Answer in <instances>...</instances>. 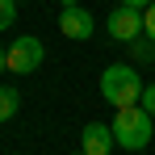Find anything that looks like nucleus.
<instances>
[{
    "instance_id": "f03ea898",
    "label": "nucleus",
    "mask_w": 155,
    "mask_h": 155,
    "mask_svg": "<svg viewBox=\"0 0 155 155\" xmlns=\"http://www.w3.org/2000/svg\"><path fill=\"white\" fill-rule=\"evenodd\" d=\"M101 97L113 109H126V105H138L143 101V80L130 63H113L101 71Z\"/></svg>"
},
{
    "instance_id": "0eeeda50",
    "label": "nucleus",
    "mask_w": 155,
    "mask_h": 155,
    "mask_svg": "<svg viewBox=\"0 0 155 155\" xmlns=\"http://www.w3.org/2000/svg\"><path fill=\"white\" fill-rule=\"evenodd\" d=\"M17 109H21V92L17 88H0V122L17 117Z\"/></svg>"
},
{
    "instance_id": "7ed1b4c3",
    "label": "nucleus",
    "mask_w": 155,
    "mask_h": 155,
    "mask_svg": "<svg viewBox=\"0 0 155 155\" xmlns=\"http://www.w3.org/2000/svg\"><path fill=\"white\" fill-rule=\"evenodd\" d=\"M42 59H46L42 38L21 34V38H13V46H4V71H13V76H29V71L42 67Z\"/></svg>"
},
{
    "instance_id": "f257e3e1",
    "label": "nucleus",
    "mask_w": 155,
    "mask_h": 155,
    "mask_svg": "<svg viewBox=\"0 0 155 155\" xmlns=\"http://www.w3.org/2000/svg\"><path fill=\"white\" fill-rule=\"evenodd\" d=\"M113 138L122 151H143L155 138V117L143 109V105H126L113 113Z\"/></svg>"
},
{
    "instance_id": "9b49d317",
    "label": "nucleus",
    "mask_w": 155,
    "mask_h": 155,
    "mask_svg": "<svg viewBox=\"0 0 155 155\" xmlns=\"http://www.w3.org/2000/svg\"><path fill=\"white\" fill-rule=\"evenodd\" d=\"M138 105H143V109L155 117V84H147V88H143V101H138Z\"/></svg>"
},
{
    "instance_id": "1a4fd4ad",
    "label": "nucleus",
    "mask_w": 155,
    "mask_h": 155,
    "mask_svg": "<svg viewBox=\"0 0 155 155\" xmlns=\"http://www.w3.org/2000/svg\"><path fill=\"white\" fill-rule=\"evenodd\" d=\"M13 21H17V0H0V34L13 29Z\"/></svg>"
},
{
    "instance_id": "2eb2a0df",
    "label": "nucleus",
    "mask_w": 155,
    "mask_h": 155,
    "mask_svg": "<svg viewBox=\"0 0 155 155\" xmlns=\"http://www.w3.org/2000/svg\"><path fill=\"white\" fill-rule=\"evenodd\" d=\"M76 155H84V151H76Z\"/></svg>"
},
{
    "instance_id": "6e6552de",
    "label": "nucleus",
    "mask_w": 155,
    "mask_h": 155,
    "mask_svg": "<svg viewBox=\"0 0 155 155\" xmlns=\"http://www.w3.org/2000/svg\"><path fill=\"white\" fill-rule=\"evenodd\" d=\"M130 54H134V63H151V59H155V42L143 34V38H134V42H130Z\"/></svg>"
},
{
    "instance_id": "39448f33",
    "label": "nucleus",
    "mask_w": 155,
    "mask_h": 155,
    "mask_svg": "<svg viewBox=\"0 0 155 155\" xmlns=\"http://www.w3.org/2000/svg\"><path fill=\"white\" fill-rule=\"evenodd\" d=\"M59 29H63L71 42H88V38H92V29H97V21H92V13H88V8L67 4V8L59 13Z\"/></svg>"
},
{
    "instance_id": "4468645a",
    "label": "nucleus",
    "mask_w": 155,
    "mask_h": 155,
    "mask_svg": "<svg viewBox=\"0 0 155 155\" xmlns=\"http://www.w3.org/2000/svg\"><path fill=\"white\" fill-rule=\"evenodd\" d=\"M0 71H4V46H0Z\"/></svg>"
},
{
    "instance_id": "20e7f679",
    "label": "nucleus",
    "mask_w": 155,
    "mask_h": 155,
    "mask_svg": "<svg viewBox=\"0 0 155 155\" xmlns=\"http://www.w3.org/2000/svg\"><path fill=\"white\" fill-rule=\"evenodd\" d=\"M109 38L113 42H134V38H143V8H130V4H117V8H109Z\"/></svg>"
},
{
    "instance_id": "ddd939ff",
    "label": "nucleus",
    "mask_w": 155,
    "mask_h": 155,
    "mask_svg": "<svg viewBox=\"0 0 155 155\" xmlns=\"http://www.w3.org/2000/svg\"><path fill=\"white\" fill-rule=\"evenodd\" d=\"M59 4H63V8H67V4H80V0H59Z\"/></svg>"
},
{
    "instance_id": "f8f14e48",
    "label": "nucleus",
    "mask_w": 155,
    "mask_h": 155,
    "mask_svg": "<svg viewBox=\"0 0 155 155\" xmlns=\"http://www.w3.org/2000/svg\"><path fill=\"white\" fill-rule=\"evenodd\" d=\"M122 4H130V8H147L151 0H122Z\"/></svg>"
},
{
    "instance_id": "9d476101",
    "label": "nucleus",
    "mask_w": 155,
    "mask_h": 155,
    "mask_svg": "<svg viewBox=\"0 0 155 155\" xmlns=\"http://www.w3.org/2000/svg\"><path fill=\"white\" fill-rule=\"evenodd\" d=\"M143 34H147V38L155 42V0L147 4V8H143Z\"/></svg>"
},
{
    "instance_id": "423d86ee",
    "label": "nucleus",
    "mask_w": 155,
    "mask_h": 155,
    "mask_svg": "<svg viewBox=\"0 0 155 155\" xmlns=\"http://www.w3.org/2000/svg\"><path fill=\"white\" fill-rule=\"evenodd\" d=\"M113 147H117L113 126H105V122H88V126L80 130V151H84V155H113Z\"/></svg>"
}]
</instances>
